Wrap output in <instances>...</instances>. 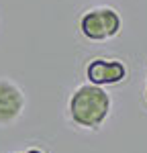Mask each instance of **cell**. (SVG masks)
Instances as JSON below:
<instances>
[{
    "instance_id": "6da1fadb",
    "label": "cell",
    "mask_w": 147,
    "mask_h": 153,
    "mask_svg": "<svg viewBox=\"0 0 147 153\" xmlns=\"http://www.w3.org/2000/svg\"><path fill=\"white\" fill-rule=\"evenodd\" d=\"M110 98L106 96V92L94 84H86L74 92L72 102H70V114L80 127L96 129L106 118Z\"/></svg>"
},
{
    "instance_id": "7a4b0ae2",
    "label": "cell",
    "mask_w": 147,
    "mask_h": 153,
    "mask_svg": "<svg viewBox=\"0 0 147 153\" xmlns=\"http://www.w3.org/2000/svg\"><path fill=\"white\" fill-rule=\"evenodd\" d=\"M82 31L90 39H104L119 31V16L112 8H94L82 19Z\"/></svg>"
},
{
    "instance_id": "277c9868",
    "label": "cell",
    "mask_w": 147,
    "mask_h": 153,
    "mask_svg": "<svg viewBox=\"0 0 147 153\" xmlns=\"http://www.w3.org/2000/svg\"><path fill=\"white\" fill-rule=\"evenodd\" d=\"M125 68L119 61H110V59H94L88 65V78L94 86L100 84H117L125 78Z\"/></svg>"
},
{
    "instance_id": "5b68a950",
    "label": "cell",
    "mask_w": 147,
    "mask_h": 153,
    "mask_svg": "<svg viewBox=\"0 0 147 153\" xmlns=\"http://www.w3.org/2000/svg\"><path fill=\"white\" fill-rule=\"evenodd\" d=\"M27 153H43V151H41V149H29Z\"/></svg>"
},
{
    "instance_id": "3957f363",
    "label": "cell",
    "mask_w": 147,
    "mask_h": 153,
    "mask_svg": "<svg viewBox=\"0 0 147 153\" xmlns=\"http://www.w3.org/2000/svg\"><path fill=\"white\" fill-rule=\"evenodd\" d=\"M24 96L8 80H0V123L6 125L23 112Z\"/></svg>"
}]
</instances>
